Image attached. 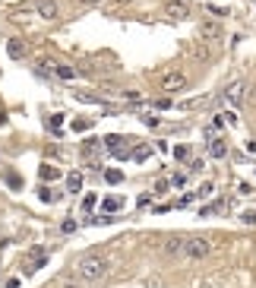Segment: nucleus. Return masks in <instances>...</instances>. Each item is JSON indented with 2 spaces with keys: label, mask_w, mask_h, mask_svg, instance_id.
<instances>
[{
  "label": "nucleus",
  "mask_w": 256,
  "mask_h": 288,
  "mask_svg": "<svg viewBox=\"0 0 256 288\" xmlns=\"http://www.w3.org/2000/svg\"><path fill=\"white\" fill-rule=\"evenodd\" d=\"M209 253H212V244H209V238H203V234L184 238V257H190V260H206Z\"/></svg>",
  "instance_id": "2"
},
{
  "label": "nucleus",
  "mask_w": 256,
  "mask_h": 288,
  "mask_svg": "<svg viewBox=\"0 0 256 288\" xmlns=\"http://www.w3.org/2000/svg\"><path fill=\"white\" fill-rule=\"evenodd\" d=\"M38 177H42V180H57L60 171L54 168V165H42V168H38Z\"/></svg>",
  "instance_id": "17"
},
{
  "label": "nucleus",
  "mask_w": 256,
  "mask_h": 288,
  "mask_svg": "<svg viewBox=\"0 0 256 288\" xmlns=\"http://www.w3.org/2000/svg\"><path fill=\"white\" fill-rule=\"evenodd\" d=\"M199 32H203L206 42H215V38H221V25H218V22H212V19H206V22L199 25Z\"/></svg>",
  "instance_id": "8"
},
{
  "label": "nucleus",
  "mask_w": 256,
  "mask_h": 288,
  "mask_svg": "<svg viewBox=\"0 0 256 288\" xmlns=\"http://www.w3.org/2000/svg\"><path fill=\"white\" fill-rule=\"evenodd\" d=\"M187 86H190V79H187V73H180V70H171V73L161 76V89H165L168 95H177V92L187 89Z\"/></svg>",
  "instance_id": "3"
},
{
  "label": "nucleus",
  "mask_w": 256,
  "mask_h": 288,
  "mask_svg": "<svg viewBox=\"0 0 256 288\" xmlns=\"http://www.w3.org/2000/svg\"><path fill=\"white\" fill-rule=\"evenodd\" d=\"M165 253L168 257H184V238H180V234H171V238L165 241Z\"/></svg>",
  "instance_id": "7"
},
{
  "label": "nucleus",
  "mask_w": 256,
  "mask_h": 288,
  "mask_svg": "<svg viewBox=\"0 0 256 288\" xmlns=\"http://www.w3.org/2000/svg\"><path fill=\"white\" fill-rule=\"evenodd\" d=\"M244 95H247V86H244V83H231V86L225 89V98H228L231 105H240V102H244Z\"/></svg>",
  "instance_id": "5"
},
{
  "label": "nucleus",
  "mask_w": 256,
  "mask_h": 288,
  "mask_svg": "<svg viewBox=\"0 0 256 288\" xmlns=\"http://www.w3.org/2000/svg\"><path fill=\"white\" fill-rule=\"evenodd\" d=\"M209 155L212 158H225L228 155V143L225 139H212V143H209Z\"/></svg>",
  "instance_id": "10"
},
{
  "label": "nucleus",
  "mask_w": 256,
  "mask_h": 288,
  "mask_svg": "<svg viewBox=\"0 0 256 288\" xmlns=\"http://www.w3.org/2000/svg\"><path fill=\"white\" fill-rule=\"evenodd\" d=\"M6 288H19V279H6Z\"/></svg>",
  "instance_id": "23"
},
{
  "label": "nucleus",
  "mask_w": 256,
  "mask_h": 288,
  "mask_svg": "<svg viewBox=\"0 0 256 288\" xmlns=\"http://www.w3.org/2000/svg\"><path fill=\"white\" fill-rule=\"evenodd\" d=\"M54 76H57V79H73V76H76V70H73L70 64H54Z\"/></svg>",
  "instance_id": "14"
},
{
  "label": "nucleus",
  "mask_w": 256,
  "mask_h": 288,
  "mask_svg": "<svg viewBox=\"0 0 256 288\" xmlns=\"http://www.w3.org/2000/svg\"><path fill=\"white\" fill-rule=\"evenodd\" d=\"M66 190H70V193H79V190H83V174H79V171H70V174H66Z\"/></svg>",
  "instance_id": "11"
},
{
  "label": "nucleus",
  "mask_w": 256,
  "mask_h": 288,
  "mask_svg": "<svg viewBox=\"0 0 256 288\" xmlns=\"http://www.w3.org/2000/svg\"><path fill=\"white\" fill-rule=\"evenodd\" d=\"M120 206H124V199H120V197H105L102 199V209L105 212H120Z\"/></svg>",
  "instance_id": "15"
},
{
  "label": "nucleus",
  "mask_w": 256,
  "mask_h": 288,
  "mask_svg": "<svg viewBox=\"0 0 256 288\" xmlns=\"http://www.w3.org/2000/svg\"><path fill=\"white\" fill-rule=\"evenodd\" d=\"M107 269H111V260L102 257V253H85L76 263V276L83 279V282H98Z\"/></svg>",
  "instance_id": "1"
},
{
  "label": "nucleus",
  "mask_w": 256,
  "mask_h": 288,
  "mask_svg": "<svg viewBox=\"0 0 256 288\" xmlns=\"http://www.w3.org/2000/svg\"><path fill=\"white\" fill-rule=\"evenodd\" d=\"M130 158H133V162H139V165L149 162V158H152V146H136V149L130 152Z\"/></svg>",
  "instance_id": "12"
},
{
  "label": "nucleus",
  "mask_w": 256,
  "mask_h": 288,
  "mask_svg": "<svg viewBox=\"0 0 256 288\" xmlns=\"http://www.w3.org/2000/svg\"><path fill=\"white\" fill-rule=\"evenodd\" d=\"M114 6H124V3H133V0H111Z\"/></svg>",
  "instance_id": "24"
},
{
  "label": "nucleus",
  "mask_w": 256,
  "mask_h": 288,
  "mask_svg": "<svg viewBox=\"0 0 256 288\" xmlns=\"http://www.w3.org/2000/svg\"><path fill=\"white\" fill-rule=\"evenodd\" d=\"M206 10H209V16H225V13H228V10H221V6H215V3H209Z\"/></svg>",
  "instance_id": "20"
},
{
  "label": "nucleus",
  "mask_w": 256,
  "mask_h": 288,
  "mask_svg": "<svg viewBox=\"0 0 256 288\" xmlns=\"http://www.w3.org/2000/svg\"><path fill=\"white\" fill-rule=\"evenodd\" d=\"M60 231H64V234H70V231H76V222H73V219H66V222H64V225H60Z\"/></svg>",
  "instance_id": "21"
},
{
  "label": "nucleus",
  "mask_w": 256,
  "mask_h": 288,
  "mask_svg": "<svg viewBox=\"0 0 256 288\" xmlns=\"http://www.w3.org/2000/svg\"><path fill=\"white\" fill-rule=\"evenodd\" d=\"M105 146H107L111 152H117V149H124V146H127V139L117 136V133H111V136H105Z\"/></svg>",
  "instance_id": "16"
},
{
  "label": "nucleus",
  "mask_w": 256,
  "mask_h": 288,
  "mask_svg": "<svg viewBox=\"0 0 256 288\" xmlns=\"http://www.w3.org/2000/svg\"><path fill=\"white\" fill-rule=\"evenodd\" d=\"M83 3H89V6H95V3H102V0H83Z\"/></svg>",
  "instance_id": "25"
},
{
  "label": "nucleus",
  "mask_w": 256,
  "mask_h": 288,
  "mask_svg": "<svg viewBox=\"0 0 256 288\" xmlns=\"http://www.w3.org/2000/svg\"><path fill=\"white\" fill-rule=\"evenodd\" d=\"M193 60H199V64H209V60H212V48H209L206 42H196V44H193Z\"/></svg>",
  "instance_id": "9"
},
{
  "label": "nucleus",
  "mask_w": 256,
  "mask_h": 288,
  "mask_svg": "<svg viewBox=\"0 0 256 288\" xmlns=\"http://www.w3.org/2000/svg\"><path fill=\"white\" fill-rule=\"evenodd\" d=\"M95 203H98V197H95V193H89V197L83 199V212H92V209H95Z\"/></svg>",
  "instance_id": "19"
},
{
  "label": "nucleus",
  "mask_w": 256,
  "mask_h": 288,
  "mask_svg": "<svg viewBox=\"0 0 256 288\" xmlns=\"http://www.w3.org/2000/svg\"><path fill=\"white\" fill-rule=\"evenodd\" d=\"M105 180H107V184H120V180H124V171L107 168V171H105Z\"/></svg>",
  "instance_id": "18"
},
{
  "label": "nucleus",
  "mask_w": 256,
  "mask_h": 288,
  "mask_svg": "<svg viewBox=\"0 0 256 288\" xmlns=\"http://www.w3.org/2000/svg\"><path fill=\"white\" fill-rule=\"evenodd\" d=\"M6 54L13 60H25L29 57V44H25L22 38H10V42H6Z\"/></svg>",
  "instance_id": "4"
},
{
  "label": "nucleus",
  "mask_w": 256,
  "mask_h": 288,
  "mask_svg": "<svg viewBox=\"0 0 256 288\" xmlns=\"http://www.w3.org/2000/svg\"><path fill=\"white\" fill-rule=\"evenodd\" d=\"M38 16L42 19H57L60 16V3L57 0H42V3H38Z\"/></svg>",
  "instance_id": "6"
},
{
  "label": "nucleus",
  "mask_w": 256,
  "mask_h": 288,
  "mask_svg": "<svg viewBox=\"0 0 256 288\" xmlns=\"http://www.w3.org/2000/svg\"><path fill=\"white\" fill-rule=\"evenodd\" d=\"M64 288H79V282L76 279H64Z\"/></svg>",
  "instance_id": "22"
},
{
  "label": "nucleus",
  "mask_w": 256,
  "mask_h": 288,
  "mask_svg": "<svg viewBox=\"0 0 256 288\" xmlns=\"http://www.w3.org/2000/svg\"><path fill=\"white\" fill-rule=\"evenodd\" d=\"M165 10L171 13V16H187V3H184V0H168Z\"/></svg>",
  "instance_id": "13"
}]
</instances>
